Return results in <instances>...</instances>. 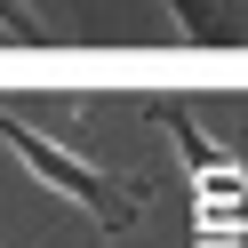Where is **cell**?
Listing matches in <instances>:
<instances>
[{"instance_id": "cell-1", "label": "cell", "mask_w": 248, "mask_h": 248, "mask_svg": "<svg viewBox=\"0 0 248 248\" xmlns=\"http://www.w3.org/2000/svg\"><path fill=\"white\" fill-rule=\"evenodd\" d=\"M0 144H16V160L32 168V176H48L64 200H80V208L96 216V224H128V216H136V192H120V184H112V176H96V168H80L64 144L32 136L24 120H8V112H0Z\"/></svg>"}]
</instances>
